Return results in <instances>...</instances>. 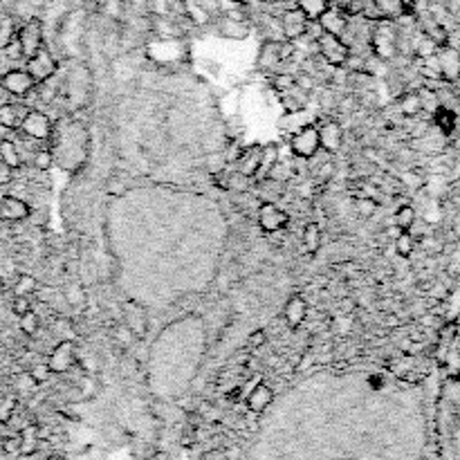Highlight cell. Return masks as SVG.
Here are the masks:
<instances>
[{
    "mask_svg": "<svg viewBox=\"0 0 460 460\" xmlns=\"http://www.w3.org/2000/svg\"><path fill=\"white\" fill-rule=\"evenodd\" d=\"M65 122L70 142H52V155L58 157V164L65 171H79L88 159V131L72 119H65Z\"/></svg>",
    "mask_w": 460,
    "mask_h": 460,
    "instance_id": "cell-1",
    "label": "cell"
},
{
    "mask_svg": "<svg viewBox=\"0 0 460 460\" xmlns=\"http://www.w3.org/2000/svg\"><path fill=\"white\" fill-rule=\"evenodd\" d=\"M317 47H319V54L324 56V61L333 68H344L348 65V58H351V47L344 41L342 36H335V34H326L322 32L317 36Z\"/></svg>",
    "mask_w": 460,
    "mask_h": 460,
    "instance_id": "cell-2",
    "label": "cell"
},
{
    "mask_svg": "<svg viewBox=\"0 0 460 460\" xmlns=\"http://www.w3.org/2000/svg\"><path fill=\"white\" fill-rule=\"evenodd\" d=\"M27 139H36V142H49L54 133V122L41 110H27L23 117L21 128H18Z\"/></svg>",
    "mask_w": 460,
    "mask_h": 460,
    "instance_id": "cell-3",
    "label": "cell"
},
{
    "mask_svg": "<svg viewBox=\"0 0 460 460\" xmlns=\"http://www.w3.org/2000/svg\"><path fill=\"white\" fill-rule=\"evenodd\" d=\"M16 41H18V45H21L23 58L34 56L38 49L43 47V25H41V21H38V18H29L25 25L18 27Z\"/></svg>",
    "mask_w": 460,
    "mask_h": 460,
    "instance_id": "cell-4",
    "label": "cell"
},
{
    "mask_svg": "<svg viewBox=\"0 0 460 460\" xmlns=\"http://www.w3.org/2000/svg\"><path fill=\"white\" fill-rule=\"evenodd\" d=\"M319 131L315 124H308L303 128L290 137V151H292L294 157H301V159H310L317 151H319Z\"/></svg>",
    "mask_w": 460,
    "mask_h": 460,
    "instance_id": "cell-5",
    "label": "cell"
},
{
    "mask_svg": "<svg viewBox=\"0 0 460 460\" xmlns=\"http://www.w3.org/2000/svg\"><path fill=\"white\" fill-rule=\"evenodd\" d=\"M281 41L283 38H267V41L258 49L256 56V68L265 74H278L281 72V65L285 63V58L281 54Z\"/></svg>",
    "mask_w": 460,
    "mask_h": 460,
    "instance_id": "cell-6",
    "label": "cell"
},
{
    "mask_svg": "<svg viewBox=\"0 0 460 460\" xmlns=\"http://www.w3.org/2000/svg\"><path fill=\"white\" fill-rule=\"evenodd\" d=\"M256 223L261 227L263 234H276L285 229V225L290 223V216L285 209H281L276 203H261L256 214Z\"/></svg>",
    "mask_w": 460,
    "mask_h": 460,
    "instance_id": "cell-7",
    "label": "cell"
},
{
    "mask_svg": "<svg viewBox=\"0 0 460 460\" xmlns=\"http://www.w3.org/2000/svg\"><path fill=\"white\" fill-rule=\"evenodd\" d=\"M74 364H77V346H74L72 339H63V342H58L52 348L49 357H47L49 371L56 373V375L68 373Z\"/></svg>",
    "mask_w": 460,
    "mask_h": 460,
    "instance_id": "cell-8",
    "label": "cell"
},
{
    "mask_svg": "<svg viewBox=\"0 0 460 460\" xmlns=\"http://www.w3.org/2000/svg\"><path fill=\"white\" fill-rule=\"evenodd\" d=\"M56 68H58L56 58L49 54V49H45V47L38 49L34 56H29L27 65H25V70L29 72V77H32L34 81H36V86L47 81V79H52L56 74Z\"/></svg>",
    "mask_w": 460,
    "mask_h": 460,
    "instance_id": "cell-9",
    "label": "cell"
},
{
    "mask_svg": "<svg viewBox=\"0 0 460 460\" xmlns=\"http://www.w3.org/2000/svg\"><path fill=\"white\" fill-rule=\"evenodd\" d=\"M308 25H310V18L299 7L287 9V12H283L281 18H278V27H281L283 38H287V41L303 38L308 34Z\"/></svg>",
    "mask_w": 460,
    "mask_h": 460,
    "instance_id": "cell-10",
    "label": "cell"
},
{
    "mask_svg": "<svg viewBox=\"0 0 460 460\" xmlns=\"http://www.w3.org/2000/svg\"><path fill=\"white\" fill-rule=\"evenodd\" d=\"M0 86L12 97H27L32 90H36V81L29 77L27 70H9L0 77Z\"/></svg>",
    "mask_w": 460,
    "mask_h": 460,
    "instance_id": "cell-11",
    "label": "cell"
},
{
    "mask_svg": "<svg viewBox=\"0 0 460 460\" xmlns=\"http://www.w3.org/2000/svg\"><path fill=\"white\" fill-rule=\"evenodd\" d=\"M216 32L223 38H229V41H245L249 36V25L241 16L223 14V16H218V21H216Z\"/></svg>",
    "mask_w": 460,
    "mask_h": 460,
    "instance_id": "cell-12",
    "label": "cell"
},
{
    "mask_svg": "<svg viewBox=\"0 0 460 460\" xmlns=\"http://www.w3.org/2000/svg\"><path fill=\"white\" fill-rule=\"evenodd\" d=\"M317 23H319V27H322V32L344 38V34L348 32V12L342 7L330 5L326 12L317 18Z\"/></svg>",
    "mask_w": 460,
    "mask_h": 460,
    "instance_id": "cell-13",
    "label": "cell"
},
{
    "mask_svg": "<svg viewBox=\"0 0 460 460\" xmlns=\"http://www.w3.org/2000/svg\"><path fill=\"white\" fill-rule=\"evenodd\" d=\"M214 182L216 187H220L223 191H229V193H249L254 187V177L249 175H243L241 171H220L214 175Z\"/></svg>",
    "mask_w": 460,
    "mask_h": 460,
    "instance_id": "cell-14",
    "label": "cell"
},
{
    "mask_svg": "<svg viewBox=\"0 0 460 460\" xmlns=\"http://www.w3.org/2000/svg\"><path fill=\"white\" fill-rule=\"evenodd\" d=\"M317 131H319V146H322L326 153H337L339 148H342V144H344V128H342V124H339V122L328 119V122L317 126Z\"/></svg>",
    "mask_w": 460,
    "mask_h": 460,
    "instance_id": "cell-15",
    "label": "cell"
},
{
    "mask_svg": "<svg viewBox=\"0 0 460 460\" xmlns=\"http://www.w3.org/2000/svg\"><path fill=\"white\" fill-rule=\"evenodd\" d=\"M261 153H263L261 144H249V146L241 148L234 159L236 171H241L243 175H249V177H256L258 166H261Z\"/></svg>",
    "mask_w": 460,
    "mask_h": 460,
    "instance_id": "cell-16",
    "label": "cell"
},
{
    "mask_svg": "<svg viewBox=\"0 0 460 460\" xmlns=\"http://www.w3.org/2000/svg\"><path fill=\"white\" fill-rule=\"evenodd\" d=\"M371 45L375 49L377 56H391L393 49H395V32L393 27L388 25V21H377V27L375 32L371 34Z\"/></svg>",
    "mask_w": 460,
    "mask_h": 460,
    "instance_id": "cell-17",
    "label": "cell"
},
{
    "mask_svg": "<svg viewBox=\"0 0 460 460\" xmlns=\"http://www.w3.org/2000/svg\"><path fill=\"white\" fill-rule=\"evenodd\" d=\"M29 214H32V209L25 200L16 196L0 198V220H5V223H21V220L29 218Z\"/></svg>",
    "mask_w": 460,
    "mask_h": 460,
    "instance_id": "cell-18",
    "label": "cell"
},
{
    "mask_svg": "<svg viewBox=\"0 0 460 460\" xmlns=\"http://www.w3.org/2000/svg\"><path fill=\"white\" fill-rule=\"evenodd\" d=\"M283 319L290 328H299L308 319V301L301 294H294L287 299V303L283 308Z\"/></svg>",
    "mask_w": 460,
    "mask_h": 460,
    "instance_id": "cell-19",
    "label": "cell"
},
{
    "mask_svg": "<svg viewBox=\"0 0 460 460\" xmlns=\"http://www.w3.org/2000/svg\"><path fill=\"white\" fill-rule=\"evenodd\" d=\"M272 399H274V388L269 384L258 382L247 395V409L249 411H254V413H261L269 404H272Z\"/></svg>",
    "mask_w": 460,
    "mask_h": 460,
    "instance_id": "cell-20",
    "label": "cell"
},
{
    "mask_svg": "<svg viewBox=\"0 0 460 460\" xmlns=\"http://www.w3.org/2000/svg\"><path fill=\"white\" fill-rule=\"evenodd\" d=\"M283 191H285V182H278V180L272 177L256 180V198L261 203H276L283 196Z\"/></svg>",
    "mask_w": 460,
    "mask_h": 460,
    "instance_id": "cell-21",
    "label": "cell"
},
{
    "mask_svg": "<svg viewBox=\"0 0 460 460\" xmlns=\"http://www.w3.org/2000/svg\"><path fill=\"white\" fill-rule=\"evenodd\" d=\"M27 115V110L16 106V104H0V124L12 128V131H18L21 128L23 117Z\"/></svg>",
    "mask_w": 460,
    "mask_h": 460,
    "instance_id": "cell-22",
    "label": "cell"
},
{
    "mask_svg": "<svg viewBox=\"0 0 460 460\" xmlns=\"http://www.w3.org/2000/svg\"><path fill=\"white\" fill-rule=\"evenodd\" d=\"M124 310H126V326H128V330H131L133 335L142 337L146 333V317H144V312L135 303H126Z\"/></svg>",
    "mask_w": 460,
    "mask_h": 460,
    "instance_id": "cell-23",
    "label": "cell"
},
{
    "mask_svg": "<svg viewBox=\"0 0 460 460\" xmlns=\"http://www.w3.org/2000/svg\"><path fill=\"white\" fill-rule=\"evenodd\" d=\"M278 159H281V157H278V144H274V142L265 144L263 153H261V166H258V173L254 177V182H256V180L267 177V173L272 171V166L278 162Z\"/></svg>",
    "mask_w": 460,
    "mask_h": 460,
    "instance_id": "cell-24",
    "label": "cell"
},
{
    "mask_svg": "<svg viewBox=\"0 0 460 460\" xmlns=\"http://www.w3.org/2000/svg\"><path fill=\"white\" fill-rule=\"evenodd\" d=\"M301 243H303L308 254H317L319 252V247H322V227H319V223H308L303 227Z\"/></svg>",
    "mask_w": 460,
    "mask_h": 460,
    "instance_id": "cell-25",
    "label": "cell"
},
{
    "mask_svg": "<svg viewBox=\"0 0 460 460\" xmlns=\"http://www.w3.org/2000/svg\"><path fill=\"white\" fill-rule=\"evenodd\" d=\"M0 159H3L5 164L12 166L14 171L23 164L21 151H18V146L12 142V139H0Z\"/></svg>",
    "mask_w": 460,
    "mask_h": 460,
    "instance_id": "cell-26",
    "label": "cell"
},
{
    "mask_svg": "<svg viewBox=\"0 0 460 460\" xmlns=\"http://www.w3.org/2000/svg\"><path fill=\"white\" fill-rule=\"evenodd\" d=\"M294 5L301 9L310 21H317V18L322 16L333 3H330V0H294Z\"/></svg>",
    "mask_w": 460,
    "mask_h": 460,
    "instance_id": "cell-27",
    "label": "cell"
},
{
    "mask_svg": "<svg viewBox=\"0 0 460 460\" xmlns=\"http://www.w3.org/2000/svg\"><path fill=\"white\" fill-rule=\"evenodd\" d=\"M38 290V283L32 274H18L16 283H14V294L16 296H32Z\"/></svg>",
    "mask_w": 460,
    "mask_h": 460,
    "instance_id": "cell-28",
    "label": "cell"
},
{
    "mask_svg": "<svg viewBox=\"0 0 460 460\" xmlns=\"http://www.w3.org/2000/svg\"><path fill=\"white\" fill-rule=\"evenodd\" d=\"M16 25L12 18H0V52L9 45L16 41Z\"/></svg>",
    "mask_w": 460,
    "mask_h": 460,
    "instance_id": "cell-29",
    "label": "cell"
},
{
    "mask_svg": "<svg viewBox=\"0 0 460 460\" xmlns=\"http://www.w3.org/2000/svg\"><path fill=\"white\" fill-rule=\"evenodd\" d=\"M440 68H443V72L454 79L458 74V68H460V61H458V54L452 52V49H447V52L440 54Z\"/></svg>",
    "mask_w": 460,
    "mask_h": 460,
    "instance_id": "cell-30",
    "label": "cell"
},
{
    "mask_svg": "<svg viewBox=\"0 0 460 460\" xmlns=\"http://www.w3.org/2000/svg\"><path fill=\"white\" fill-rule=\"evenodd\" d=\"M65 299L70 306H84L86 303V287L81 283H70L65 287Z\"/></svg>",
    "mask_w": 460,
    "mask_h": 460,
    "instance_id": "cell-31",
    "label": "cell"
},
{
    "mask_svg": "<svg viewBox=\"0 0 460 460\" xmlns=\"http://www.w3.org/2000/svg\"><path fill=\"white\" fill-rule=\"evenodd\" d=\"M38 324H41V319H38V315L34 312V310H29V312H25L23 317H18V326H21V330L25 335H36Z\"/></svg>",
    "mask_w": 460,
    "mask_h": 460,
    "instance_id": "cell-32",
    "label": "cell"
},
{
    "mask_svg": "<svg viewBox=\"0 0 460 460\" xmlns=\"http://www.w3.org/2000/svg\"><path fill=\"white\" fill-rule=\"evenodd\" d=\"M32 162H34V166L38 168V171H49V168H52V164H54V155H52V151H49V148H43V151H36V153H34Z\"/></svg>",
    "mask_w": 460,
    "mask_h": 460,
    "instance_id": "cell-33",
    "label": "cell"
},
{
    "mask_svg": "<svg viewBox=\"0 0 460 460\" xmlns=\"http://www.w3.org/2000/svg\"><path fill=\"white\" fill-rule=\"evenodd\" d=\"M272 84H274V88L278 90V93H290V90L296 88V79L292 74H287V72H278V74L272 77Z\"/></svg>",
    "mask_w": 460,
    "mask_h": 460,
    "instance_id": "cell-34",
    "label": "cell"
},
{
    "mask_svg": "<svg viewBox=\"0 0 460 460\" xmlns=\"http://www.w3.org/2000/svg\"><path fill=\"white\" fill-rule=\"evenodd\" d=\"M413 218H415V214H413V209L411 207H402L399 212L395 214V225L399 227V229H409L413 225Z\"/></svg>",
    "mask_w": 460,
    "mask_h": 460,
    "instance_id": "cell-35",
    "label": "cell"
},
{
    "mask_svg": "<svg viewBox=\"0 0 460 460\" xmlns=\"http://www.w3.org/2000/svg\"><path fill=\"white\" fill-rule=\"evenodd\" d=\"M355 209L362 216H373L375 214V209H377V203L373 198H364V196H359L357 200H355Z\"/></svg>",
    "mask_w": 460,
    "mask_h": 460,
    "instance_id": "cell-36",
    "label": "cell"
},
{
    "mask_svg": "<svg viewBox=\"0 0 460 460\" xmlns=\"http://www.w3.org/2000/svg\"><path fill=\"white\" fill-rule=\"evenodd\" d=\"M29 375H32V379H34L36 384H43V382H47V379H49L52 371H49V366L45 362V364H36V366L29 368Z\"/></svg>",
    "mask_w": 460,
    "mask_h": 460,
    "instance_id": "cell-37",
    "label": "cell"
},
{
    "mask_svg": "<svg viewBox=\"0 0 460 460\" xmlns=\"http://www.w3.org/2000/svg\"><path fill=\"white\" fill-rule=\"evenodd\" d=\"M12 310H14L16 317H23L25 312H29V310H32V301H29V296H16L14 294Z\"/></svg>",
    "mask_w": 460,
    "mask_h": 460,
    "instance_id": "cell-38",
    "label": "cell"
},
{
    "mask_svg": "<svg viewBox=\"0 0 460 460\" xmlns=\"http://www.w3.org/2000/svg\"><path fill=\"white\" fill-rule=\"evenodd\" d=\"M106 191H108L110 196H122V193H126V184H124V180L119 177V175H113V177L108 180Z\"/></svg>",
    "mask_w": 460,
    "mask_h": 460,
    "instance_id": "cell-39",
    "label": "cell"
},
{
    "mask_svg": "<svg viewBox=\"0 0 460 460\" xmlns=\"http://www.w3.org/2000/svg\"><path fill=\"white\" fill-rule=\"evenodd\" d=\"M395 249H397V254L399 256H409L413 252V241L409 238V234H402L397 238V243H395Z\"/></svg>",
    "mask_w": 460,
    "mask_h": 460,
    "instance_id": "cell-40",
    "label": "cell"
},
{
    "mask_svg": "<svg viewBox=\"0 0 460 460\" xmlns=\"http://www.w3.org/2000/svg\"><path fill=\"white\" fill-rule=\"evenodd\" d=\"M402 110H404L406 115L418 113V110H420V99H418V95H409V97H404V99H402Z\"/></svg>",
    "mask_w": 460,
    "mask_h": 460,
    "instance_id": "cell-41",
    "label": "cell"
},
{
    "mask_svg": "<svg viewBox=\"0 0 460 460\" xmlns=\"http://www.w3.org/2000/svg\"><path fill=\"white\" fill-rule=\"evenodd\" d=\"M12 180H14V168L9 166V164H5L3 159H0V187L9 184Z\"/></svg>",
    "mask_w": 460,
    "mask_h": 460,
    "instance_id": "cell-42",
    "label": "cell"
},
{
    "mask_svg": "<svg viewBox=\"0 0 460 460\" xmlns=\"http://www.w3.org/2000/svg\"><path fill=\"white\" fill-rule=\"evenodd\" d=\"M267 342V335H265V330H256V333H252V337H249V348H258V346H263Z\"/></svg>",
    "mask_w": 460,
    "mask_h": 460,
    "instance_id": "cell-43",
    "label": "cell"
},
{
    "mask_svg": "<svg viewBox=\"0 0 460 460\" xmlns=\"http://www.w3.org/2000/svg\"><path fill=\"white\" fill-rule=\"evenodd\" d=\"M18 386H21V391H32V388L36 386V382L29 373H23L21 377H18Z\"/></svg>",
    "mask_w": 460,
    "mask_h": 460,
    "instance_id": "cell-44",
    "label": "cell"
},
{
    "mask_svg": "<svg viewBox=\"0 0 460 460\" xmlns=\"http://www.w3.org/2000/svg\"><path fill=\"white\" fill-rule=\"evenodd\" d=\"M339 308H342V312H353L357 303L353 301V299H342V301H339Z\"/></svg>",
    "mask_w": 460,
    "mask_h": 460,
    "instance_id": "cell-45",
    "label": "cell"
},
{
    "mask_svg": "<svg viewBox=\"0 0 460 460\" xmlns=\"http://www.w3.org/2000/svg\"><path fill=\"white\" fill-rule=\"evenodd\" d=\"M5 449L7 452H21V440H7Z\"/></svg>",
    "mask_w": 460,
    "mask_h": 460,
    "instance_id": "cell-46",
    "label": "cell"
},
{
    "mask_svg": "<svg viewBox=\"0 0 460 460\" xmlns=\"http://www.w3.org/2000/svg\"><path fill=\"white\" fill-rule=\"evenodd\" d=\"M12 406H14V402H12V399H9L7 404H3V406H0V420H7L9 411H12Z\"/></svg>",
    "mask_w": 460,
    "mask_h": 460,
    "instance_id": "cell-47",
    "label": "cell"
},
{
    "mask_svg": "<svg viewBox=\"0 0 460 460\" xmlns=\"http://www.w3.org/2000/svg\"><path fill=\"white\" fill-rule=\"evenodd\" d=\"M330 3H333L335 7H342V9H346V12H348V7H351L353 0H330Z\"/></svg>",
    "mask_w": 460,
    "mask_h": 460,
    "instance_id": "cell-48",
    "label": "cell"
},
{
    "mask_svg": "<svg viewBox=\"0 0 460 460\" xmlns=\"http://www.w3.org/2000/svg\"><path fill=\"white\" fill-rule=\"evenodd\" d=\"M12 133H14L12 128H7V126L0 124V139H9V135H12Z\"/></svg>",
    "mask_w": 460,
    "mask_h": 460,
    "instance_id": "cell-49",
    "label": "cell"
},
{
    "mask_svg": "<svg viewBox=\"0 0 460 460\" xmlns=\"http://www.w3.org/2000/svg\"><path fill=\"white\" fill-rule=\"evenodd\" d=\"M5 292V281H3V276H0V294Z\"/></svg>",
    "mask_w": 460,
    "mask_h": 460,
    "instance_id": "cell-50",
    "label": "cell"
},
{
    "mask_svg": "<svg viewBox=\"0 0 460 460\" xmlns=\"http://www.w3.org/2000/svg\"><path fill=\"white\" fill-rule=\"evenodd\" d=\"M258 3H265V5H274L276 0H258Z\"/></svg>",
    "mask_w": 460,
    "mask_h": 460,
    "instance_id": "cell-51",
    "label": "cell"
},
{
    "mask_svg": "<svg viewBox=\"0 0 460 460\" xmlns=\"http://www.w3.org/2000/svg\"><path fill=\"white\" fill-rule=\"evenodd\" d=\"M232 3H236V5H241V3H245V0H232Z\"/></svg>",
    "mask_w": 460,
    "mask_h": 460,
    "instance_id": "cell-52",
    "label": "cell"
},
{
    "mask_svg": "<svg viewBox=\"0 0 460 460\" xmlns=\"http://www.w3.org/2000/svg\"><path fill=\"white\" fill-rule=\"evenodd\" d=\"M276 3H287V0H276Z\"/></svg>",
    "mask_w": 460,
    "mask_h": 460,
    "instance_id": "cell-53",
    "label": "cell"
}]
</instances>
